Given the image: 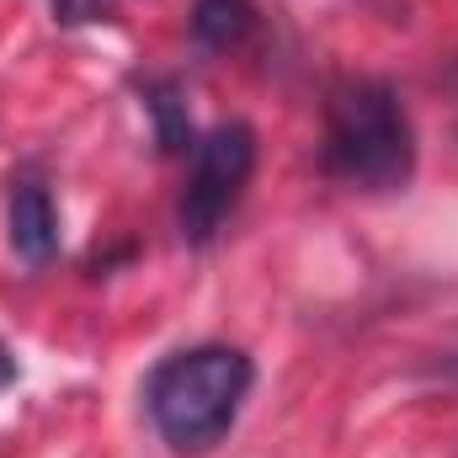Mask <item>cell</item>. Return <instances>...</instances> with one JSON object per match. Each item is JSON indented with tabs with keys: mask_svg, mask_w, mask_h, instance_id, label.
I'll return each mask as SVG.
<instances>
[{
	"mask_svg": "<svg viewBox=\"0 0 458 458\" xmlns=\"http://www.w3.org/2000/svg\"><path fill=\"white\" fill-rule=\"evenodd\" d=\"M250 357L240 346H192L165 357L149 373L144 405L155 432L176 454H208L240 416V400L250 394Z\"/></svg>",
	"mask_w": 458,
	"mask_h": 458,
	"instance_id": "cell-1",
	"label": "cell"
},
{
	"mask_svg": "<svg viewBox=\"0 0 458 458\" xmlns=\"http://www.w3.org/2000/svg\"><path fill=\"white\" fill-rule=\"evenodd\" d=\"M326 176L352 192H394L411 182L416 139L394 86L384 81H342L326 102Z\"/></svg>",
	"mask_w": 458,
	"mask_h": 458,
	"instance_id": "cell-2",
	"label": "cell"
},
{
	"mask_svg": "<svg viewBox=\"0 0 458 458\" xmlns=\"http://www.w3.org/2000/svg\"><path fill=\"white\" fill-rule=\"evenodd\" d=\"M256 171V133L250 123H219L192 144V176L182 192V240L187 245H208L229 208L240 203L245 182Z\"/></svg>",
	"mask_w": 458,
	"mask_h": 458,
	"instance_id": "cell-3",
	"label": "cell"
},
{
	"mask_svg": "<svg viewBox=\"0 0 458 458\" xmlns=\"http://www.w3.org/2000/svg\"><path fill=\"white\" fill-rule=\"evenodd\" d=\"M5 225H11V250L27 267H48L54 261V250H59V214H54V198H48L43 182H16L11 187Z\"/></svg>",
	"mask_w": 458,
	"mask_h": 458,
	"instance_id": "cell-4",
	"label": "cell"
},
{
	"mask_svg": "<svg viewBox=\"0 0 458 458\" xmlns=\"http://www.w3.org/2000/svg\"><path fill=\"white\" fill-rule=\"evenodd\" d=\"M250 27H256V11H250V0H198L192 5V38L203 43V48H240L245 38H250Z\"/></svg>",
	"mask_w": 458,
	"mask_h": 458,
	"instance_id": "cell-5",
	"label": "cell"
},
{
	"mask_svg": "<svg viewBox=\"0 0 458 458\" xmlns=\"http://www.w3.org/2000/svg\"><path fill=\"white\" fill-rule=\"evenodd\" d=\"M149 117H155V144H160V155L192 149V117H187V102H182L176 86H155V91H149Z\"/></svg>",
	"mask_w": 458,
	"mask_h": 458,
	"instance_id": "cell-6",
	"label": "cell"
},
{
	"mask_svg": "<svg viewBox=\"0 0 458 458\" xmlns=\"http://www.w3.org/2000/svg\"><path fill=\"white\" fill-rule=\"evenodd\" d=\"M102 16H107V0H54V21H64V27L102 21Z\"/></svg>",
	"mask_w": 458,
	"mask_h": 458,
	"instance_id": "cell-7",
	"label": "cell"
},
{
	"mask_svg": "<svg viewBox=\"0 0 458 458\" xmlns=\"http://www.w3.org/2000/svg\"><path fill=\"white\" fill-rule=\"evenodd\" d=\"M11 378H16V357H11V352H5V346H0V389H5V384H11Z\"/></svg>",
	"mask_w": 458,
	"mask_h": 458,
	"instance_id": "cell-8",
	"label": "cell"
}]
</instances>
